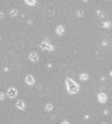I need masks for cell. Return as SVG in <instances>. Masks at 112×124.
<instances>
[{"mask_svg":"<svg viewBox=\"0 0 112 124\" xmlns=\"http://www.w3.org/2000/svg\"><path fill=\"white\" fill-rule=\"evenodd\" d=\"M77 16H78V17H82V16H84V10H82V9H79V10L77 11Z\"/></svg>","mask_w":112,"mask_h":124,"instance_id":"8992f818","label":"cell"},{"mask_svg":"<svg viewBox=\"0 0 112 124\" xmlns=\"http://www.w3.org/2000/svg\"><path fill=\"white\" fill-rule=\"evenodd\" d=\"M30 59L32 60V61H37V60H38L37 53H35V52H32V53L30 54Z\"/></svg>","mask_w":112,"mask_h":124,"instance_id":"3957f363","label":"cell"},{"mask_svg":"<svg viewBox=\"0 0 112 124\" xmlns=\"http://www.w3.org/2000/svg\"><path fill=\"white\" fill-rule=\"evenodd\" d=\"M40 46H41L43 50H47V51H53L54 50V46L50 43L49 39H45L43 42H41V43H40Z\"/></svg>","mask_w":112,"mask_h":124,"instance_id":"6da1fadb","label":"cell"},{"mask_svg":"<svg viewBox=\"0 0 112 124\" xmlns=\"http://www.w3.org/2000/svg\"><path fill=\"white\" fill-rule=\"evenodd\" d=\"M82 1H85V2H86V1H88V0H82Z\"/></svg>","mask_w":112,"mask_h":124,"instance_id":"ba28073f","label":"cell"},{"mask_svg":"<svg viewBox=\"0 0 112 124\" xmlns=\"http://www.w3.org/2000/svg\"><path fill=\"white\" fill-rule=\"evenodd\" d=\"M28 5H30V6H34V5H36V0H24Z\"/></svg>","mask_w":112,"mask_h":124,"instance_id":"5b68a950","label":"cell"},{"mask_svg":"<svg viewBox=\"0 0 112 124\" xmlns=\"http://www.w3.org/2000/svg\"><path fill=\"white\" fill-rule=\"evenodd\" d=\"M97 15H98V17H99V18H102V17H103V12H102L101 10H98L97 11Z\"/></svg>","mask_w":112,"mask_h":124,"instance_id":"52a82bcc","label":"cell"},{"mask_svg":"<svg viewBox=\"0 0 112 124\" xmlns=\"http://www.w3.org/2000/svg\"><path fill=\"white\" fill-rule=\"evenodd\" d=\"M55 32H56V34H58V36H63V34L65 33V28H64V26H62V24L57 26Z\"/></svg>","mask_w":112,"mask_h":124,"instance_id":"7a4b0ae2","label":"cell"},{"mask_svg":"<svg viewBox=\"0 0 112 124\" xmlns=\"http://www.w3.org/2000/svg\"><path fill=\"white\" fill-rule=\"evenodd\" d=\"M102 27H103V28H110V27H111V22H110V21H103V22H102Z\"/></svg>","mask_w":112,"mask_h":124,"instance_id":"277c9868","label":"cell"}]
</instances>
